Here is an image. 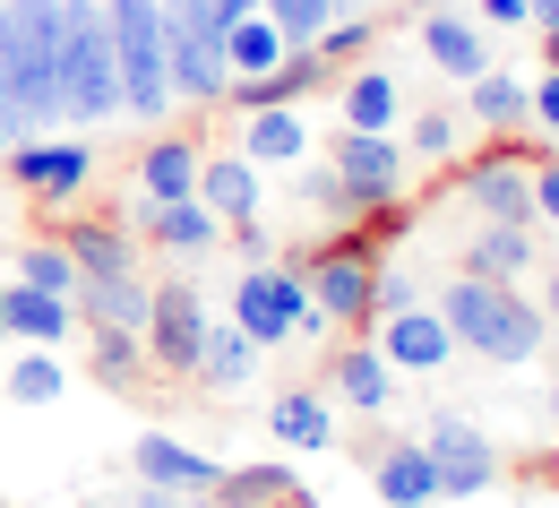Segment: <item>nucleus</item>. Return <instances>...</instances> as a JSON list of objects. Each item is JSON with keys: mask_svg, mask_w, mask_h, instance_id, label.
I'll return each instance as SVG.
<instances>
[{"mask_svg": "<svg viewBox=\"0 0 559 508\" xmlns=\"http://www.w3.org/2000/svg\"><path fill=\"white\" fill-rule=\"evenodd\" d=\"M0 113L17 139H52L70 121L61 95V0H0Z\"/></svg>", "mask_w": 559, "mask_h": 508, "instance_id": "1", "label": "nucleus"}, {"mask_svg": "<svg viewBox=\"0 0 559 508\" xmlns=\"http://www.w3.org/2000/svg\"><path fill=\"white\" fill-rule=\"evenodd\" d=\"M439 319H448V336L465 345V354H483V363L516 370L543 354V336H551V319L525 302L516 285H490V276H448V293H439Z\"/></svg>", "mask_w": 559, "mask_h": 508, "instance_id": "2", "label": "nucleus"}, {"mask_svg": "<svg viewBox=\"0 0 559 508\" xmlns=\"http://www.w3.org/2000/svg\"><path fill=\"white\" fill-rule=\"evenodd\" d=\"M164 78H173V104H190V113L233 104L224 9H215V0H164Z\"/></svg>", "mask_w": 559, "mask_h": 508, "instance_id": "3", "label": "nucleus"}, {"mask_svg": "<svg viewBox=\"0 0 559 508\" xmlns=\"http://www.w3.org/2000/svg\"><path fill=\"white\" fill-rule=\"evenodd\" d=\"M112 26V70H121V113L130 121H173V78H164V0H104Z\"/></svg>", "mask_w": 559, "mask_h": 508, "instance_id": "4", "label": "nucleus"}, {"mask_svg": "<svg viewBox=\"0 0 559 508\" xmlns=\"http://www.w3.org/2000/svg\"><path fill=\"white\" fill-rule=\"evenodd\" d=\"M233 328H241L259 354H276L293 336H328L319 310H310V285H301V259H259V268H241V276H233Z\"/></svg>", "mask_w": 559, "mask_h": 508, "instance_id": "5", "label": "nucleus"}, {"mask_svg": "<svg viewBox=\"0 0 559 508\" xmlns=\"http://www.w3.org/2000/svg\"><path fill=\"white\" fill-rule=\"evenodd\" d=\"M301 285H310V310H319V328L370 336V285H379V241H370V233H336V241L301 250Z\"/></svg>", "mask_w": 559, "mask_h": 508, "instance_id": "6", "label": "nucleus"}, {"mask_svg": "<svg viewBox=\"0 0 559 508\" xmlns=\"http://www.w3.org/2000/svg\"><path fill=\"white\" fill-rule=\"evenodd\" d=\"M61 95H70V121H112L121 113L104 0H61Z\"/></svg>", "mask_w": 559, "mask_h": 508, "instance_id": "7", "label": "nucleus"}, {"mask_svg": "<svg viewBox=\"0 0 559 508\" xmlns=\"http://www.w3.org/2000/svg\"><path fill=\"white\" fill-rule=\"evenodd\" d=\"M328 173H336V208H388L405 199V146L396 130H336L328 139Z\"/></svg>", "mask_w": 559, "mask_h": 508, "instance_id": "8", "label": "nucleus"}, {"mask_svg": "<svg viewBox=\"0 0 559 508\" xmlns=\"http://www.w3.org/2000/svg\"><path fill=\"white\" fill-rule=\"evenodd\" d=\"M139 345H146V370H155V379H190V370H199V345H207V302H199L190 276L155 285Z\"/></svg>", "mask_w": 559, "mask_h": 508, "instance_id": "9", "label": "nucleus"}, {"mask_svg": "<svg viewBox=\"0 0 559 508\" xmlns=\"http://www.w3.org/2000/svg\"><path fill=\"white\" fill-rule=\"evenodd\" d=\"M0 173H9V190H26L35 208H70L78 190L95 181V146L86 139H17V146H0Z\"/></svg>", "mask_w": 559, "mask_h": 508, "instance_id": "10", "label": "nucleus"}, {"mask_svg": "<svg viewBox=\"0 0 559 508\" xmlns=\"http://www.w3.org/2000/svg\"><path fill=\"white\" fill-rule=\"evenodd\" d=\"M421 448H430V465H439V500H474V492L499 483V448H490V432H474L465 414H439V423L421 432Z\"/></svg>", "mask_w": 559, "mask_h": 508, "instance_id": "11", "label": "nucleus"}, {"mask_svg": "<svg viewBox=\"0 0 559 508\" xmlns=\"http://www.w3.org/2000/svg\"><path fill=\"white\" fill-rule=\"evenodd\" d=\"M456 190H465V208H474L483 224H534V164L508 155V146L474 155V164L456 173Z\"/></svg>", "mask_w": 559, "mask_h": 508, "instance_id": "12", "label": "nucleus"}, {"mask_svg": "<svg viewBox=\"0 0 559 508\" xmlns=\"http://www.w3.org/2000/svg\"><path fill=\"white\" fill-rule=\"evenodd\" d=\"M130 465H139L146 492H173V500H190V508H207L215 500V474H224L207 448H190V439H173V432H139Z\"/></svg>", "mask_w": 559, "mask_h": 508, "instance_id": "13", "label": "nucleus"}, {"mask_svg": "<svg viewBox=\"0 0 559 508\" xmlns=\"http://www.w3.org/2000/svg\"><path fill=\"white\" fill-rule=\"evenodd\" d=\"M370 345L388 354V370H396V379H430V370L456 363L448 319H439V310H421V302H414V310H388V319L370 328Z\"/></svg>", "mask_w": 559, "mask_h": 508, "instance_id": "14", "label": "nucleus"}, {"mask_svg": "<svg viewBox=\"0 0 559 508\" xmlns=\"http://www.w3.org/2000/svg\"><path fill=\"white\" fill-rule=\"evenodd\" d=\"M328 397H336L345 414H370V423H379V414L396 405V370H388V354H379L370 336H345V345L328 354Z\"/></svg>", "mask_w": 559, "mask_h": 508, "instance_id": "15", "label": "nucleus"}, {"mask_svg": "<svg viewBox=\"0 0 559 508\" xmlns=\"http://www.w3.org/2000/svg\"><path fill=\"white\" fill-rule=\"evenodd\" d=\"M130 224H139L146 241H164L173 259H207L215 241H224V216H215L199 190H190V199H139V208H130Z\"/></svg>", "mask_w": 559, "mask_h": 508, "instance_id": "16", "label": "nucleus"}, {"mask_svg": "<svg viewBox=\"0 0 559 508\" xmlns=\"http://www.w3.org/2000/svg\"><path fill=\"white\" fill-rule=\"evenodd\" d=\"M199 164H207L199 130H155L139 146V199H190L199 190Z\"/></svg>", "mask_w": 559, "mask_h": 508, "instance_id": "17", "label": "nucleus"}, {"mask_svg": "<svg viewBox=\"0 0 559 508\" xmlns=\"http://www.w3.org/2000/svg\"><path fill=\"white\" fill-rule=\"evenodd\" d=\"M421 52H430L439 78H483L490 70V35H483V17H465V9H430L421 17Z\"/></svg>", "mask_w": 559, "mask_h": 508, "instance_id": "18", "label": "nucleus"}, {"mask_svg": "<svg viewBox=\"0 0 559 508\" xmlns=\"http://www.w3.org/2000/svg\"><path fill=\"white\" fill-rule=\"evenodd\" d=\"M52 241L78 259V276H130V268H139V241H130L121 216H70Z\"/></svg>", "mask_w": 559, "mask_h": 508, "instance_id": "19", "label": "nucleus"}, {"mask_svg": "<svg viewBox=\"0 0 559 508\" xmlns=\"http://www.w3.org/2000/svg\"><path fill=\"white\" fill-rule=\"evenodd\" d=\"M267 432H276L284 448H293V457H328L345 423H336V405H328V388H284L276 405H267Z\"/></svg>", "mask_w": 559, "mask_h": 508, "instance_id": "20", "label": "nucleus"}, {"mask_svg": "<svg viewBox=\"0 0 559 508\" xmlns=\"http://www.w3.org/2000/svg\"><path fill=\"white\" fill-rule=\"evenodd\" d=\"M0 336H17V345H70L78 336V310L70 293H35L9 276V302H0Z\"/></svg>", "mask_w": 559, "mask_h": 508, "instance_id": "21", "label": "nucleus"}, {"mask_svg": "<svg viewBox=\"0 0 559 508\" xmlns=\"http://www.w3.org/2000/svg\"><path fill=\"white\" fill-rule=\"evenodd\" d=\"M146 302H155V285L139 268L130 276H78V293H70L78 328H146Z\"/></svg>", "mask_w": 559, "mask_h": 508, "instance_id": "22", "label": "nucleus"}, {"mask_svg": "<svg viewBox=\"0 0 559 508\" xmlns=\"http://www.w3.org/2000/svg\"><path fill=\"white\" fill-rule=\"evenodd\" d=\"M207 508H310V492L293 465H224Z\"/></svg>", "mask_w": 559, "mask_h": 508, "instance_id": "23", "label": "nucleus"}, {"mask_svg": "<svg viewBox=\"0 0 559 508\" xmlns=\"http://www.w3.org/2000/svg\"><path fill=\"white\" fill-rule=\"evenodd\" d=\"M370 483H379V500H388V508H430V500H439V465H430V448H421V439L379 448Z\"/></svg>", "mask_w": 559, "mask_h": 508, "instance_id": "24", "label": "nucleus"}, {"mask_svg": "<svg viewBox=\"0 0 559 508\" xmlns=\"http://www.w3.org/2000/svg\"><path fill=\"white\" fill-rule=\"evenodd\" d=\"M456 268H465V276H490V285H516V276L534 268V224H483V233L456 250Z\"/></svg>", "mask_w": 559, "mask_h": 508, "instance_id": "25", "label": "nucleus"}, {"mask_svg": "<svg viewBox=\"0 0 559 508\" xmlns=\"http://www.w3.org/2000/svg\"><path fill=\"white\" fill-rule=\"evenodd\" d=\"M199 199L224 216V233L250 224L259 216V164H250V155H207V164H199Z\"/></svg>", "mask_w": 559, "mask_h": 508, "instance_id": "26", "label": "nucleus"}, {"mask_svg": "<svg viewBox=\"0 0 559 508\" xmlns=\"http://www.w3.org/2000/svg\"><path fill=\"white\" fill-rule=\"evenodd\" d=\"M250 370H259V345H250L233 319H224V328L207 319V345H199V370H190V379L215 388V397H241V388H250Z\"/></svg>", "mask_w": 559, "mask_h": 508, "instance_id": "27", "label": "nucleus"}, {"mask_svg": "<svg viewBox=\"0 0 559 508\" xmlns=\"http://www.w3.org/2000/svg\"><path fill=\"white\" fill-rule=\"evenodd\" d=\"M284 52H293V44H284V26L267 17V9H259V17H233V26H224V61H233V86L267 78Z\"/></svg>", "mask_w": 559, "mask_h": 508, "instance_id": "28", "label": "nucleus"}, {"mask_svg": "<svg viewBox=\"0 0 559 508\" xmlns=\"http://www.w3.org/2000/svg\"><path fill=\"white\" fill-rule=\"evenodd\" d=\"M241 155L267 173V164H293V155H310V130H301V113L276 104V113H250V130H241Z\"/></svg>", "mask_w": 559, "mask_h": 508, "instance_id": "29", "label": "nucleus"}, {"mask_svg": "<svg viewBox=\"0 0 559 508\" xmlns=\"http://www.w3.org/2000/svg\"><path fill=\"white\" fill-rule=\"evenodd\" d=\"M336 121L345 130H396V70H353Z\"/></svg>", "mask_w": 559, "mask_h": 508, "instance_id": "30", "label": "nucleus"}, {"mask_svg": "<svg viewBox=\"0 0 559 508\" xmlns=\"http://www.w3.org/2000/svg\"><path fill=\"white\" fill-rule=\"evenodd\" d=\"M61 388H70V370H61V345H26V363L0 370V397H9V405H52Z\"/></svg>", "mask_w": 559, "mask_h": 508, "instance_id": "31", "label": "nucleus"}, {"mask_svg": "<svg viewBox=\"0 0 559 508\" xmlns=\"http://www.w3.org/2000/svg\"><path fill=\"white\" fill-rule=\"evenodd\" d=\"M465 121H483V130H516V121H525V78H508V70L465 78Z\"/></svg>", "mask_w": 559, "mask_h": 508, "instance_id": "32", "label": "nucleus"}, {"mask_svg": "<svg viewBox=\"0 0 559 508\" xmlns=\"http://www.w3.org/2000/svg\"><path fill=\"white\" fill-rule=\"evenodd\" d=\"M86 363H95V379H104V388H139V379H146L139 328H86Z\"/></svg>", "mask_w": 559, "mask_h": 508, "instance_id": "33", "label": "nucleus"}, {"mask_svg": "<svg viewBox=\"0 0 559 508\" xmlns=\"http://www.w3.org/2000/svg\"><path fill=\"white\" fill-rule=\"evenodd\" d=\"M9 276H17V285H35V293H78V259L44 233V241H26V250L9 259Z\"/></svg>", "mask_w": 559, "mask_h": 508, "instance_id": "34", "label": "nucleus"}, {"mask_svg": "<svg viewBox=\"0 0 559 508\" xmlns=\"http://www.w3.org/2000/svg\"><path fill=\"white\" fill-rule=\"evenodd\" d=\"M370 44V17H328L319 35H310V52H319V70H345L353 52Z\"/></svg>", "mask_w": 559, "mask_h": 508, "instance_id": "35", "label": "nucleus"}, {"mask_svg": "<svg viewBox=\"0 0 559 508\" xmlns=\"http://www.w3.org/2000/svg\"><path fill=\"white\" fill-rule=\"evenodd\" d=\"M267 17L284 26V44L301 52V44H310V35H319V26L336 17V0H267Z\"/></svg>", "mask_w": 559, "mask_h": 508, "instance_id": "36", "label": "nucleus"}, {"mask_svg": "<svg viewBox=\"0 0 559 508\" xmlns=\"http://www.w3.org/2000/svg\"><path fill=\"white\" fill-rule=\"evenodd\" d=\"M405 146H414V155H456V113H421Z\"/></svg>", "mask_w": 559, "mask_h": 508, "instance_id": "37", "label": "nucleus"}, {"mask_svg": "<svg viewBox=\"0 0 559 508\" xmlns=\"http://www.w3.org/2000/svg\"><path fill=\"white\" fill-rule=\"evenodd\" d=\"M361 233H370V241H405V233H414V199H388V208H361Z\"/></svg>", "mask_w": 559, "mask_h": 508, "instance_id": "38", "label": "nucleus"}, {"mask_svg": "<svg viewBox=\"0 0 559 508\" xmlns=\"http://www.w3.org/2000/svg\"><path fill=\"white\" fill-rule=\"evenodd\" d=\"M525 121H543V130L559 139V70H543L534 86H525Z\"/></svg>", "mask_w": 559, "mask_h": 508, "instance_id": "39", "label": "nucleus"}, {"mask_svg": "<svg viewBox=\"0 0 559 508\" xmlns=\"http://www.w3.org/2000/svg\"><path fill=\"white\" fill-rule=\"evenodd\" d=\"M534 224H551V233H559V164H551V155L534 164Z\"/></svg>", "mask_w": 559, "mask_h": 508, "instance_id": "40", "label": "nucleus"}, {"mask_svg": "<svg viewBox=\"0 0 559 508\" xmlns=\"http://www.w3.org/2000/svg\"><path fill=\"white\" fill-rule=\"evenodd\" d=\"M483 26H525V0H483Z\"/></svg>", "mask_w": 559, "mask_h": 508, "instance_id": "41", "label": "nucleus"}, {"mask_svg": "<svg viewBox=\"0 0 559 508\" xmlns=\"http://www.w3.org/2000/svg\"><path fill=\"white\" fill-rule=\"evenodd\" d=\"M525 26H534V35H551V26H559V0H525Z\"/></svg>", "mask_w": 559, "mask_h": 508, "instance_id": "42", "label": "nucleus"}, {"mask_svg": "<svg viewBox=\"0 0 559 508\" xmlns=\"http://www.w3.org/2000/svg\"><path fill=\"white\" fill-rule=\"evenodd\" d=\"M215 9H224V26H233V17H259L267 0H215Z\"/></svg>", "mask_w": 559, "mask_h": 508, "instance_id": "43", "label": "nucleus"}, {"mask_svg": "<svg viewBox=\"0 0 559 508\" xmlns=\"http://www.w3.org/2000/svg\"><path fill=\"white\" fill-rule=\"evenodd\" d=\"M543 319H551V328H559V268H551V276H543Z\"/></svg>", "mask_w": 559, "mask_h": 508, "instance_id": "44", "label": "nucleus"}, {"mask_svg": "<svg viewBox=\"0 0 559 508\" xmlns=\"http://www.w3.org/2000/svg\"><path fill=\"white\" fill-rule=\"evenodd\" d=\"M543 70H559V26H551V35H543Z\"/></svg>", "mask_w": 559, "mask_h": 508, "instance_id": "45", "label": "nucleus"}, {"mask_svg": "<svg viewBox=\"0 0 559 508\" xmlns=\"http://www.w3.org/2000/svg\"><path fill=\"white\" fill-rule=\"evenodd\" d=\"M361 9H370V0H336V17H361Z\"/></svg>", "mask_w": 559, "mask_h": 508, "instance_id": "46", "label": "nucleus"}, {"mask_svg": "<svg viewBox=\"0 0 559 508\" xmlns=\"http://www.w3.org/2000/svg\"><path fill=\"white\" fill-rule=\"evenodd\" d=\"M0 146H17V130H9V113H0Z\"/></svg>", "mask_w": 559, "mask_h": 508, "instance_id": "47", "label": "nucleus"}, {"mask_svg": "<svg viewBox=\"0 0 559 508\" xmlns=\"http://www.w3.org/2000/svg\"><path fill=\"white\" fill-rule=\"evenodd\" d=\"M0 302H9V276H0Z\"/></svg>", "mask_w": 559, "mask_h": 508, "instance_id": "48", "label": "nucleus"}, {"mask_svg": "<svg viewBox=\"0 0 559 508\" xmlns=\"http://www.w3.org/2000/svg\"><path fill=\"white\" fill-rule=\"evenodd\" d=\"M112 508H130V500H112Z\"/></svg>", "mask_w": 559, "mask_h": 508, "instance_id": "49", "label": "nucleus"}, {"mask_svg": "<svg viewBox=\"0 0 559 508\" xmlns=\"http://www.w3.org/2000/svg\"><path fill=\"white\" fill-rule=\"evenodd\" d=\"M0 508H9V500H0Z\"/></svg>", "mask_w": 559, "mask_h": 508, "instance_id": "50", "label": "nucleus"}]
</instances>
